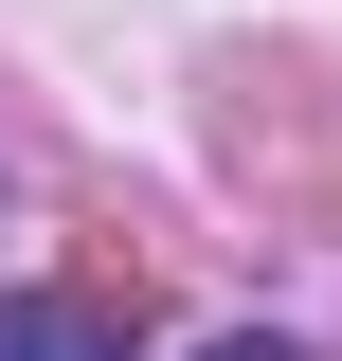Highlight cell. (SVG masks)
<instances>
[{"label":"cell","instance_id":"cell-1","mask_svg":"<svg viewBox=\"0 0 342 361\" xmlns=\"http://www.w3.org/2000/svg\"><path fill=\"white\" fill-rule=\"evenodd\" d=\"M0 361H127V325L90 289H0Z\"/></svg>","mask_w":342,"mask_h":361},{"label":"cell","instance_id":"cell-2","mask_svg":"<svg viewBox=\"0 0 342 361\" xmlns=\"http://www.w3.org/2000/svg\"><path fill=\"white\" fill-rule=\"evenodd\" d=\"M198 361H306V343H270V325H234V343H198Z\"/></svg>","mask_w":342,"mask_h":361}]
</instances>
